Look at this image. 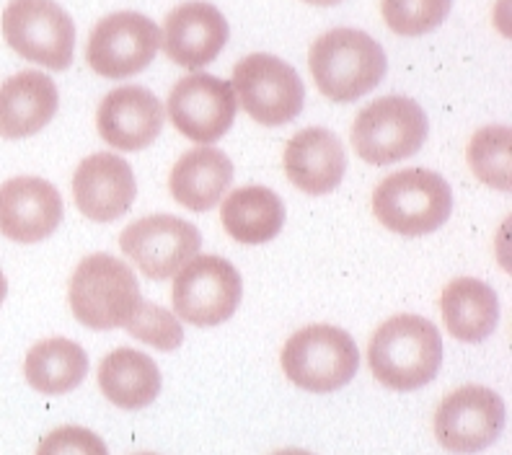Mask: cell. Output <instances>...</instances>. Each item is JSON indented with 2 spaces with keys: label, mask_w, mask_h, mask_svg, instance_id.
Here are the masks:
<instances>
[{
  "label": "cell",
  "mask_w": 512,
  "mask_h": 455,
  "mask_svg": "<svg viewBox=\"0 0 512 455\" xmlns=\"http://www.w3.org/2000/svg\"><path fill=\"white\" fill-rule=\"evenodd\" d=\"M375 381L391 391L409 393L435 381L443 362L438 326L414 313H399L378 326L368 347Z\"/></svg>",
  "instance_id": "obj_1"
},
{
  "label": "cell",
  "mask_w": 512,
  "mask_h": 455,
  "mask_svg": "<svg viewBox=\"0 0 512 455\" xmlns=\"http://www.w3.org/2000/svg\"><path fill=\"white\" fill-rule=\"evenodd\" d=\"M308 68L326 99L350 104L383 81L388 60L381 44L370 34L342 26L321 34L311 44Z\"/></svg>",
  "instance_id": "obj_2"
},
{
  "label": "cell",
  "mask_w": 512,
  "mask_h": 455,
  "mask_svg": "<svg viewBox=\"0 0 512 455\" xmlns=\"http://www.w3.org/2000/svg\"><path fill=\"white\" fill-rule=\"evenodd\" d=\"M68 300L73 316L91 331L125 329L143 303L135 272L112 254H91L75 267Z\"/></svg>",
  "instance_id": "obj_3"
},
{
  "label": "cell",
  "mask_w": 512,
  "mask_h": 455,
  "mask_svg": "<svg viewBox=\"0 0 512 455\" xmlns=\"http://www.w3.org/2000/svg\"><path fill=\"white\" fill-rule=\"evenodd\" d=\"M453 210L450 184L430 169H404L373 189V212L378 223L399 236L435 233Z\"/></svg>",
  "instance_id": "obj_4"
},
{
  "label": "cell",
  "mask_w": 512,
  "mask_h": 455,
  "mask_svg": "<svg viewBox=\"0 0 512 455\" xmlns=\"http://www.w3.org/2000/svg\"><path fill=\"white\" fill-rule=\"evenodd\" d=\"M280 365L293 386L308 393H331L355 378L360 352L355 339L339 326L313 324L285 342Z\"/></svg>",
  "instance_id": "obj_5"
},
{
  "label": "cell",
  "mask_w": 512,
  "mask_h": 455,
  "mask_svg": "<svg viewBox=\"0 0 512 455\" xmlns=\"http://www.w3.org/2000/svg\"><path fill=\"white\" fill-rule=\"evenodd\" d=\"M425 109L409 96H383L365 106L352 122V148L370 166L406 161L427 140Z\"/></svg>",
  "instance_id": "obj_6"
},
{
  "label": "cell",
  "mask_w": 512,
  "mask_h": 455,
  "mask_svg": "<svg viewBox=\"0 0 512 455\" xmlns=\"http://www.w3.org/2000/svg\"><path fill=\"white\" fill-rule=\"evenodd\" d=\"M233 94L256 125L282 127L303 109L306 88L295 68L267 52L244 57L233 70Z\"/></svg>",
  "instance_id": "obj_7"
},
{
  "label": "cell",
  "mask_w": 512,
  "mask_h": 455,
  "mask_svg": "<svg viewBox=\"0 0 512 455\" xmlns=\"http://www.w3.org/2000/svg\"><path fill=\"white\" fill-rule=\"evenodd\" d=\"M244 295L238 269L223 256H192L171 287V306L176 316L192 326L225 324L236 313Z\"/></svg>",
  "instance_id": "obj_8"
},
{
  "label": "cell",
  "mask_w": 512,
  "mask_h": 455,
  "mask_svg": "<svg viewBox=\"0 0 512 455\" xmlns=\"http://www.w3.org/2000/svg\"><path fill=\"white\" fill-rule=\"evenodd\" d=\"M3 37L29 63L50 70L73 63L75 24L55 0H11L3 11Z\"/></svg>",
  "instance_id": "obj_9"
},
{
  "label": "cell",
  "mask_w": 512,
  "mask_h": 455,
  "mask_svg": "<svg viewBox=\"0 0 512 455\" xmlns=\"http://www.w3.org/2000/svg\"><path fill=\"white\" fill-rule=\"evenodd\" d=\"M161 47L158 26L135 11L109 13L94 26L86 44V63L109 81H125L156 60Z\"/></svg>",
  "instance_id": "obj_10"
},
{
  "label": "cell",
  "mask_w": 512,
  "mask_h": 455,
  "mask_svg": "<svg viewBox=\"0 0 512 455\" xmlns=\"http://www.w3.org/2000/svg\"><path fill=\"white\" fill-rule=\"evenodd\" d=\"M507 409L500 393L484 386H463L448 393L435 412V437L448 453L474 455L505 430Z\"/></svg>",
  "instance_id": "obj_11"
},
{
  "label": "cell",
  "mask_w": 512,
  "mask_h": 455,
  "mask_svg": "<svg viewBox=\"0 0 512 455\" xmlns=\"http://www.w3.org/2000/svg\"><path fill=\"white\" fill-rule=\"evenodd\" d=\"M200 231L176 215H148L127 225L119 236V249L148 280H169L197 256Z\"/></svg>",
  "instance_id": "obj_12"
},
{
  "label": "cell",
  "mask_w": 512,
  "mask_h": 455,
  "mask_svg": "<svg viewBox=\"0 0 512 455\" xmlns=\"http://www.w3.org/2000/svg\"><path fill=\"white\" fill-rule=\"evenodd\" d=\"M238 101L223 78L194 73L182 78L169 94V119L176 130L197 145H213L233 127Z\"/></svg>",
  "instance_id": "obj_13"
},
{
  "label": "cell",
  "mask_w": 512,
  "mask_h": 455,
  "mask_svg": "<svg viewBox=\"0 0 512 455\" xmlns=\"http://www.w3.org/2000/svg\"><path fill=\"white\" fill-rule=\"evenodd\" d=\"M63 197L47 179L16 176L0 187V233L16 244H39L60 228Z\"/></svg>",
  "instance_id": "obj_14"
},
{
  "label": "cell",
  "mask_w": 512,
  "mask_h": 455,
  "mask_svg": "<svg viewBox=\"0 0 512 455\" xmlns=\"http://www.w3.org/2000/svg\"><path fill=\"white\" fill-rule=\"evenodd\" d=\"M228 37L231 26L213 3L189 0L166 16L161 44L171 63L187 70H200L223 52Z\"/></svg>",
  "instance_id": "obj_15"
},
{
  "label": "cell",
  "mask_w": 512,
  "mask_h": 455,
  "mask_svg": "<svg viewBox=\"0 0 512 455\" xmlns=\"http://www.w3.org/2000/svg\"><path fill=\"white\" fill-rule=\"evenodd\" d=\"M163 119L166 112L156 94L143 86H119L101 99L96 127L109 148L135 153L156 143Z\"/></svg>",
  "instance_id": "obj_16"
},
{
  "label": "cell",
  "mask_w": 512,
  "mask_h": 455,
  "mask_svg": "<svg viewBox=\"0 0 512 455\" xmlns=\"http://www.w3.org/2000/svg\"><path fill=\"white\" fill-rule=\"evenodd\" d=\"M138 184L130 163L114 153H94L73 174V200L94 223H112L122 218L135 202Z\"/></svg>",
  "instance_id": "obj_17"
},
{
  "label": "cell",
  "mask_w": 512,
  "mask_h": 455,
  "mask_svg": "<svg viewBox=\"0 0 512 455\" xmlns=\"http://www.w3.org/2000/svg\"><path fill=\"white\" fill-rule=\"evenodd\" d=\"M282 166L293 187L321 197L342 184L347 156L334 132L326 127H306L295 132V138H290Z\"/></svg>",
  "instance_id": "obj_18"
},
{
  "label": "cell",
  "mask_w": 512,
  "mask_h": 455,
  "mask_svg": "<svg viewBox=\"0 0 512 455\" xmlns=\"http://www.w3.org/2000/svg\"><path fill=\"white\" fill-rule=\"evenodd\" d=\"M60 94L50 75L24 70L0 86V138L24 140L50 125Z\"/></svg>",
  "instance_id": "obj_19"
},
{
  "label": "cell",
  "mask_w": 512,
  "mask_h": 455,
  "mask_svg": "<svg viewBox=\"0 0 512 455\" xmlns=\"http://www.w3.org/2000/svg\"><path fill=\"white\" fill-rule=\"evenodd\" d=\"M233 184V163L213 145L187 150L169 174L171 197L192 212L213 210Z\"/></svg>",
  "instance_id": "obj_20"
},
{
  "label": "cell",
  "mask_w": 512,
  "mask_h": 455,
  "mask_svg": "<svg viewBox=\"0 0 512 455\" xmlns=\"http://www.w3.org/2000/svg\"><path fill=\"white\" fill-rule=\"evenodd\" d=\"M445 329L466 344L484 342L500 324V298L487 282L458 277L440 295Z\"/></svg>",
  "instance_id": "obj_21"
},
{
  "label": "cell",
  "mask_w": 512,
  "mask_h": 455,
  "mask_svg": "<svg viewBox=\"0 0 512 455\" xmlns=\"http://www.w3.org/2000/svg\"><path fill=\"white\" fill-rule=\"evenodd\" d=\"M225 233L244 246L269 244L285 225V205L269 187L249 184L233 189L220 207Z\"/></svg>",
  "instance_id": "obj_22"
},
{
  "label": "cell",
  "mask_w": 512,
  "mask_h": 455,
  "mask_svg": "<svg viewBox=\"0 0 512 455\" xmlns=\"http://www.w3.org/2000/svg\"><path fill=\"white\" fill-rule=\"evenodd\" d=\"M99 388L114 406L138 412L153 404L161 393V370L145 352L119 347L101 360Z\"/></svg>",
  "instance_id": "obj_23"
},
{
  "label": "cell",
  "mask_w": 512,
  "mask_h": 455,
  "mask_svg": "<svg viewBox=\"0 0 512 455\" xmlns=\"http://www.w3.org/2000/svg\"><path fill=\"white\" fill-rule=\"evenodd\" d=\"M88 373V355L73 339L52 337L26 352V383L44 396H63L81 386Z\"/></svg>",
  "instance_id": "obj_24"
},
{
  "label": "cell",
  "mask_w": 512,
  "mask_h": 455,
  "mask_svg": "<svg viewBox=\"0 0 512 455\" xmlns=\"http://www.w3.org/2000/svg\"><path fill=\"white\" fill-rule=\"evenodd\" d=\"M471 174L492 189L510 192L512 187V132L507 125H489L474 132L466 145Z\"/></svg>",
  "instance_id": "obj_25"
},
{
  "label": "cell",
  "mask_w": 512,
  "mask_h": 455,
  "mask_svg": "<svg viewBox=\"0 0 512 455\" xmlns=\"http://www.w3.org/2000/svg\"><path fill=\"white\" fill-rule=\"evenodd\" d=\"M453 0H381V16L399 37H422L448 19Z\"/></svg>",
  "instance_id": "obj_26"
},
{
  "label": "cell",
  "mask_w": 512,
  "mask_h": 455,
  "mask_svg": "<svg viewBox=\"0 0 512 455\" xmlns=\"http://www.w3.org/2000/svg\"><path fill=\"white\" fill-rule=\"evenodd\" d=\"M125 329L130 337L150 344V347H156L161 352H174L184 342V329L179 324V318L166 311V308L156 306V303H148V300L140 303Z\"/></svg>",
  "instance_id": "obj_27"
},
{
  "label": "cell",
  "mask_w": 512,
  "mask_h": 455,
  "mask_svg": "<svg viewBox=\"0 0 512 455\" xmlns=\"http://www.w3.org/2000/svg\"><path fill=\"white\" fill-rule=\"evenodd\" d=\"M37 455H109V448L86 427H57L42 437Z\"/></svg>",
  "instance_id": "obj_28"
},
{
  "label": "cell",
  "mask_w": 512,
  "mask_h": 455,
  "mask_svg": "<svg viewBox=\"0 0 512 455\" xmlns=\"http://www.w3.org/2000/svg\"><path fill=\"white\" fill-rule=\"evenodd\" d=\"M303 3H308V6H339L342 0H303Z\"/></svg>",
  "instance_id": "obj_29"
},
{
  "label": "cell",
  "mask_w": 512,
  "mask_h": 455,
  "mask_svg": "<svg viewBox=\"0 0 512 455\" xmlns=\"http://www.w3.org/2000/svg\"><path fill=\"white\" fill-rule=\"evenodd\" d=\"M272 455H313L311 450H300V448H285V450H277Z\"/></svg>",
  "instance_id": "obj_30"
},
{
  "label": "cell",
  "mask_w": 512,
  "mask_h": 455,
  "mask_svg": "<svg viewBox=\"0 0 512 455\" xmlns=\"http://www.w3.org/2000/svg\"><path fill=\"white\" fill-rule=\"evenodd\" d=\"M6 293H8V282H6V275H3V269H0V303L6 300Z\"/></svg>",
  "instance_id": "obj_31"
},
{
  "label": "cell",
  "mask_w": 512,
  "mask_h": 455,
  "mask_svg": "<svg viewBox=\"0 0 512 455\" xmlns=\"http://www.w3.org/2000/svg\"><path fill=\"white\" fill-rule=\"evenodd\" d=\"M138 455H156V453H138Z\"/></svg>",
  "instance_id": "obj_32"
}]
</instances>
